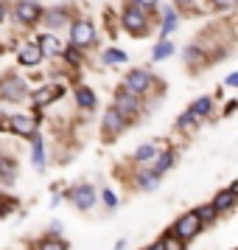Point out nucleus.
Here are the masks:
<instances>
[{
    "instance_id": "nucleus-1",
    "label": "nucleus",
    "mask_w": 238,
    "mask_h": 250,
    "mask_svg": "<svg viewBox=\"0 0 238 250\" xmlns=\"http://www.w3.org/2000/svg\"><path fill=\"white\" fill-rule=\"evenodd\" d=\"M124 25L132 31V34H143L146 31V25H148V17L146 12L140 9V6H126V12H124Z\"/></svg>"
},
{
    "instance_id": "nucleus-2",
    "label": "nucleus",
    "mask_w": 238,
    "mask_h": 250,
    "mask_svg": "<svg viewBox=\"0 0 238 250\" xmlns=\"http://www.w3.org/2000/svg\"><path fill=\"white\" fill-rule=\"evenodd\" d=\"M70 40H73V45L87 48L95 42V31H92V25L87 20H79V23H73V28H70Z\"/></svg>"
},
{
    "instance_id": "nucleus-3",
    "label": "nucleus",
    "mask_w": 238,
    "mask_h": 250,
    "mask_svg": "<svg viewBox=\"0 0 238 250\" xmlns=\"http://www.w3.org/2000/svg\"><path fill=\"white\" fill-rule=\"evenodd\" d=\"M199 225H202V222H199L196 214H185L180 222L174 225V233H177V239H193L199 233Z\"/></svg>"
},
{
    "instance_id": "nucleus-4",
    "label": "nucleus",
    "mask_w": 238,
    "mask_h": 250,
    "mask_svg": "<svg viewBox=\"0 0 238 250\" xmlns=\"http://www.w3.org/2000/svg\"><path fill=\"white\" fill-rule=\"evenodd\" d=\"M126 90L129 93H146L148 90V84H151V76H148L146 70H132V73H129V76H126Z\"/></svg>"
},
{
    "instance_id": "nucleus-5",
    "label": "nucleus",
    "mask_w": 238,
    "mask_h": 250,
    "mask_svg": "<svg viewBox=\"0 0 238 250\" xmlns=\"http://www.w3.org/2000/svg\"><path fill=\"white\" fill-rule=\"evenodd\" d=\"M137 107H140V104H137V96H135V93H129L126 87L118 93V99H115V110H118L121 115H124V113H126V115H135Z\"/></svg>"
},
{
    "instance_id": "nucleus-6",
    "label": "nucleus",
    "mask_w": 238,
    "mask_h": 250,
    "mask_svg": "<svg viewBox=\"0 0 238 250\" xmlns=\"http://www.w3.org/2000/svg\"><path fill=\"white\" fill-rule=\"evenodd\" d=\"M39 6L31 3V0H20L17 3V17H20V23H37L39 20Z\"/></svg>"
},
{
    "instance_id": "nucleus-7",
    "label": "nucleus",
    "mask_w": 238,
    "mask_h": 250,
    "mask_svg": "<svg viewBox=\"0 0 238 250\" xmlns=\"http://www.w3.org/2000/svg\"><path fill=\"white\" fill-rule=\"evenodd\" d=\"M59 96H62V87H59V84H45L42 90L34 93V104L37 107H48V104L54 102V99H59Z\"/></svg>"
},
{
    "instance_id": "nucleus-8",
    "label": "nucleus",
    "mask_w": 238,
    "mask_h": 250,
    "mask_svg": "<svg viewBox=\"0 0 238 250\" xmlns=\"http://www.w3.org/2000/svg\"><path fill=\"white\" fill-rule=\"evenodd\" d=\"M104 129H107L110 135H118V132L124 129V115L118 113L115 107H110V110L104 113Z\"/></svg>"
},
{
    "instance_id": "nucleus-9",
    "label": "nucleus",
    "mask_w": 238,
    "mask_h": 250,
    "mask_svg": "<svg viewBox=\"0 0 238 250\" xmlns=\"http://www.w3.org/2000/svg\"><path fill=\"white\" fill-rule=\"evenodd\" d=\"M73 203H76V208L87 211V208L95 203V191H92L90 186H79V188L73 191Z\"/></svg>"
},
{
    "instance_id": "nucleus-10",
    "label": "nucleus",
    "mask_w": 238,
    "mask_h": 250,
    "mask_svg": "<svg viewBox=\"0 0 238 250\" xmlns=\"http://www.w3.org/2000/svg\"><path fill=\"white\" fill-rule=\"evenodd\" d=\"M236 188H238V186L233 183V186H230L227 191H221V194H219V197L213 200V208H216V214H219V211H230V208L236 205Z\"/></svg>"
},
{
    "instance_id": "nucleus-11",
    "label": "nucleus",
    "mask_w": 238,
    "mask_h": 250,
    "mask_svg": "<svg viewBox=\"0 0 238 250\" xmlns=\"http://www.w3.org/2000/svg\"><path fill=\"white\" fill-rule=\"evenodd\" d=\"M9 126H12L14 132H20V135H34V118H28V115H14L12 121H9Z\"/></svg>"
},
{
    "instance_id": "nucleus-12",
    "label": "nucleus",
    "mask_w": 238,
    "mask_h": 250,
    "mask_svg": "<svg viewBox=\"0 0 238 250\" xmlns=\"http://www.w3.org/2000/svg\"><path fill=\"white\" fill-rule=\"evenodd\" d=\"M39 59H42V51H39L37 42H28V45L20 48V62H23V65H37Z\"/></svg>"
},
{
    "instance_id": "nucleus-13",
    "label": "nucleus",
    "mask_w": 238,
    "mask_h": 250,
    "mask_svg": "<svg viewBox=\"0 0 238 250\" xmlns=\"http://www.w3.org/2000/svg\"><path fill=\"white\" fill-rule=\"evenodd\" d=\"M3 96L6 99H14V102H20L25 96V84L20 79H6V84H3Z\"/></svg>"
},
{
    "instance_id": "nucleus-14",
    "label": "nucleus",
    "mask_w": 238,
    "mask_h": 250,
    "mask_svg": "<svg viewBox=\"0 0 238 250\" xmlns=\"http://www.w3.org/2000/svg\"><path fill=\"white\" fill-rule=\"evenodd\" d=\"M39 51H42V57L45 54H62V45H59V40L54 34H45V37H39Z\"/></svg>"
},
{
    "instance_id": "nucleus-15",
    "label": "nucleus",
    "mask_w": 238,
    "mask_h": 250,
    "mask_svg": "<svg viewBox=\"0 0 238 250\" xmlns=\"http://www.w3.org/2000/svg\"><path fill=\"white\" fill-rule=\"evenodd\" d=\"M14 174H17V163L9 158H0V180L3 183H12Z\"/></svg>"
},
{
    "instance_id": "nucleus-16",
    "label": "nucleus",
    "mask_w": 238,
    "mask_h": 250,
    "mask_svg": "<svg viewBox=\"0 0 238 250\" xmlns=\"http://www.w3.org/2000/svg\"><path fill=\"white\" fill-rule=\"evenodd\" d=\"M76 102H79L84 110H92V107H95V96H92V90H87V87H79V90H76Z\"/></svg>"
},
{
    "instance_id": "nucleus-17",
    "label": "nucleus",
    "mask_w": 238,
    "mask_h": 250,
    "mask_svg": "<svg viewBox=\"0 0 238 250\" xmlns=\"http://www.w3.org/2000/svg\"><path fill=\"white\" fill-rule=\"evenodd\" d=\"M34 138V166L37 169H42L45 166V155H42V138L39 135H31Z\"/></svg>"
},
{
    "instance_id": "nucleus-18",
    "label": "nucleus",
    "mask_w": 238,
    "mask_h": 250,
    "mask_svg": "<svg viewBox=\"0 0 238 250\" xmlns=\"http://www.w3.org/2000/svg\"><path fill=\"white\" fill-rule=\"evenodd\" d=\"M157 158V149L151 146V144H148V146H140L135 152V160H140V163H146V160H154Z\"/></svg>"
},
{
    "instance_id": "nucleus-19",
    "label": "nucleus",
    "mask_w": 238,
    "mask_h": 250,
    "mask_svg": "<svg viewBox=\"0 0 238 250\" xmlns=\"http://www.w3.org/2000/svg\"><path fill=\"white\" fill-rule=\"evenodd\" d=\"M104 62H110V65H121V62H126V54L124 51H107V54H104Z\"/></svg>"
},
{
    "instance_id": "nucleus-20",
    "label": "nucleus",
    "mask_w": 238,
    "mask_h": 250,
    "mask_svg": "<svg viewBox=\"0 0 238 250\" xmlns=\"http://www.w3.org/2000/svg\"><path fill=\"white\" fill-rule=\"evenodd\" d=\"M191 113L196 115V118H199V115H207L210 113V99H199V102L191 107Z\"/></svg>"
},
{
    "instance_id": "nucleus-21",
    "label": "nucleus",
    "mask_w": 238,
    "mask_h": 250,
    "mask_svg": "<svg viewBox=\"0 0 238 250\" xmlns=\"http://www.w3.org/2000/svg\"><path fill=\"white\" fill-rule=\"evenodd\" d=\"M193 214L199 216V222H210V219L216 216V208H213V205H202V208H199V211H193Z\"/></svg>"
},
{
    "instance_id": "nucleus-22",
    "label": "nucleus",
    "mask_w": 238,
    "mask_h": 250,
    "mask_svg": "<svg viewBox=\"0 0 238 250\" xmlns=\"http://www.w3.org/2000/svg\"><path fill=\"white\" fill-rule=\"evenodd\" d=\"M174 28H177V14L168 12V14H165V23H163V37H168Z\"/></svg>"
},
{
    "instance_id": "nucleus-23",
    "label": "nucleus",
    "mask_w": 238,
    "mask_h": 250,
    "mask_svg": "<svg viewBox=\"0 0 238 250\" xmlns=\"http://www.w3.org/2000/svg\"><path fill=\"white\" fill-rule=\"evenodd\" d=\"M157 171H146V174H143V177H140V186H143V188H154V186H157Z\"/></svg>"
},
{
    "instance_id": "nucleus-24",
    "label": "nucleus",
    "mask_w": 238,
    "mask_h": 250,
    "mask_svg": "<svg viewBox=\"0 0 238 250\" xmlns=\"http://www.w3.org/2000/svg\"><path fill=\"white\" fill-rule=\"evenodd\" d=\"M39 250H65V242H59V239H45Z\"/></svg>"
},
{
    "instance_id": "nucleus-25",
    "label": "nucleus",
    "mask_w": 238,
    "mask_h": 250,
    "mask_svg": "<svg viewBox=\"0 0 238 250\" xmlns=\"http://www.w3.org/2000/svg\"><path fill=\"white\" fill-rule=\"evenodd\" d=\"M191 124H196V115H193L191 110H188V113H185V115L180 118V129H188Z\"/></svg>"
},
{
    "instance_id": "nucleus-26",
    "label": "nucleus",
    "mask_w": 238,
    "mask_h": 250,
    "mask_svg": "<svg viewBox=\"0 0 238 250\" xmlns=\"http://www.w3.org/2000/svg\"><path fill=\"white\" fill-rule=\"evenodd\" d=\"M171 163H174V155H163V158H160V163H157V174H163Z\"/></svg>"
},
{
    "instance_id": "nucleus-27",
    "label": "nucleus",
    "mask_w": 238,
    "mask_h": 250,
    "mask_svg": "<svg viewBox=\"0 0 238 250\" xmlns=\"http://www.w3.org/2000/svg\"><path fill=\"white\" fill-rule=\"evenodd\" d=\"M171 51H174V48H171L168 42H163V45H157V51H154V59H163V57H168Z\"/></svg>"
},
{
    "instance_id": "nucleus-28",
    "label": "nucleus",
    "mask_w": 238,
    "mask_h": 250,
    "mask_svg": "<svg viewBox=\"0 0 238 250\" xmlns=\"http://www.w3.org/2000/svg\"><path fill=\"white\" fill-rule=\"evenodd\" d=\"M163 250H185V248H182L180 239H168V242H163Z\"/></svg>"
},
{
    "instance_id": "nucleus-29",
    "label": "nucleus",
    "mask_w": 238,
    "mask_h": 250,
    "mask_svg": "<svg viewBox=\"0 0 238 250\" xmlns=\"http://www.w3.org/2000/svg\"><path fill=\"white\" fill-rule=\"evenodd\" d=\"M62 20H65L62 12H51V14H48V23H51V25H62Z\"/></svg>"
},
{
    "instance_id": "nucleus-30",
    "label": "nucleus",
    "mask_w": 238,
    "mask_h": 250,
    "mask_svg": "<svg viewBox=\"0 0 238 250\" xmlns=\"http://www.w3.org/2000/svg\"><path fill=\"white\" fill-rule=\"evenodd\" d=\"M238 84V73H230V76H227V87H236Z\"/></svg>"
},
{
    "instance_id": "nucleus-31",
    "label": "nucleus",
    "mask_w": 238,
    "mask_h": 250,
    "mask_svg": "<svg viewBox=\"0 0 238 250\" xmlns=\"http://www.w3.org/2000/svg\"><path fill=\"white\" fill-rule=\"evenodd\" d=\"M216 6H219V9H227V6H233V3H236V0H213Z\"/></svg>"
},
{
    "instance_id": "nucleus-32",
    "label": "nucleus",
    "mask_w": 238,
    "mask_h": 250,
    "mask_svg": "<svg viewBox=\"0 0 238 250\" xmlns=\"http://www.w3.org/2000/svg\"><path fill=\"white\" fill-rule=\"evenodd\" d=\"M104 200H107V205H115V194L112 191H104Z\"/></svg>"
},
{
    "instance_id": "nucleus-33",
    "label": "nucleus",
    "mask_w": 238,
    "mask_h": 250,
    "mask_svg": "<svg viewBox=\"0 0 238 250\" xmlns=\"http://www.w3.org/2000/svg\"><path fill=\"white\" fill-rule=\"evenodd\" d=\"M137 6H148L151 9V6H157V0H137Z\"/></svg>"
},
{
    "instance_id": "nucleus-34",
    "label": "nucleus",
    "mask_w": 238,
    "mask_h": 250,
    "mask_svg": "<svg viewBox=\"0 0 238 250\" xmlns=\"http://www.w3.org/2000/svg\"><path fill=\"white\" fill-rule=\"evenodd\" d=\"M146 250H163V242H154L151 248H146Z\"/></svg>"
},
{
    "instance_id": "nucleus-35",
    "label": "nucleus",
    "mask_w": 238,
    "mask_h": 250,
    "mask_svg": "<svg viewBox=\"0 0 238 250\" xmlns=\"http://www.w3.org/2000/svg\"><path fill=\"white\" fill-rule=\"evenodd\" d=\"M177 3H180V6H191L193 0H177Z\"/></svg>"
},
{
    "instance_id": "nucleus-36",
    "label": "nucleus",
    "mask_w": 238,
    "mask_h": 250,
    "mask_svg": "<svg viewBox=\"0 0 238 250\" xmlns=\"http://www.w3.org/2000/svg\"><path fill=\"white\" fill-rule=\"evenodd\" d=\"M0 20H3V6H0Z\"/></svg>"
}]
</instances>
